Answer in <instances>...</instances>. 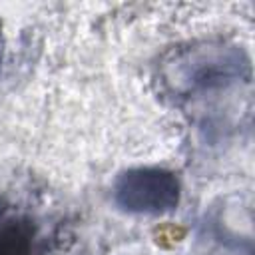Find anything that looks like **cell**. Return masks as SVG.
<instances>
[{
  "label": "cell",
  "mask_w": 255,
  "mask_h": 255,
  "mask_svg": "<svg viewBox=\"0 0 255 255\" xmlns=\"http://www.w3.org/2000/svg\"><path fill=\"white\" fill-rule=\"evenodd\" d=\"M114 203L122 211L137 215L169 213L179 203V181L161 167H133L118 175Z\"/></svg>",
  "instance_id": "obj_1"
},
{
  "label": "cell",
  "mask_w": 255,
  "mask_h": 255,
  "mask_svg": "<svg viewBox=\"0 0 255 255\" xmlns=\"http://www.w3.org/2000/svg\"><path fill=\"white\" fill-rule=\"evenodd\" d=\"M0 36H2V22H0Z\"/></svg>",
  "instance_id": "obj_3"
},
{
  "label": "cell",
  "mask_w": 255,
  "mask_h": 255,
  "mask_svg": "<svg viewBox=\"0 0 255 255\" xmlns=\"http://www.w3.org/2000/svg\"><path fill=\"white\" fill-rule=\"evenodd\" d=\"M0 255H52V233L28 205L0 199Z\"/></svg>",
  "instance_id": "obj_2"
}]
</instances>
